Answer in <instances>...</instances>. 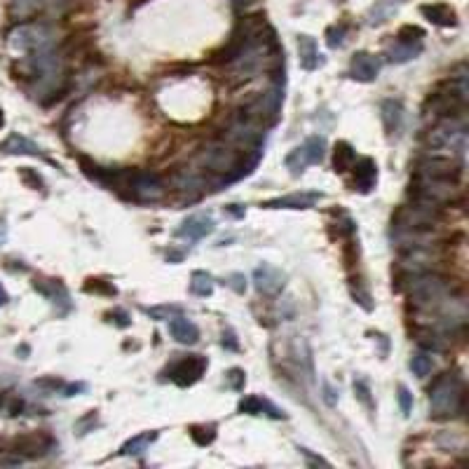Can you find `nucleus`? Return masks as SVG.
<instances>
[{
  "label": "nucleus",
  "mask_w": 469,
  "mask_h": 469,
  "mask_svg": "<svg viewBox=\"0 0 469 469\" xmlns=\"http://www.w3.org/2000/svg\"><path fill=\"white\" fill-rule=\"evenodd\" d=\"M399 406H401V411H404V415H411V411H413V394L408 392L404 385H399Z\"/></svg>",
  "instance_id": "30"
},
{
  "label": "nucleus",
  "mask_w": 469,
  "mask_h": 469,
  "mask_svg": "<svg viewBox=\"0 0 469 469\" xmlns=\"http://www.w3.org/2000/svg\"><path fill=\"white\" fill-rule=\"evenodd\" d=\"M422 52V43L420 40H404L399 38L397 43H394V47H390L387 50V59H390L392 64H406L411 62V59H415Z\"/></svg>",
  "instance_id": "16"
},
{
  "label": "nucleus",
  "mask_w": 469,
  "mask_h": 469,
  "mask_svg": "<svg viewBox=\"0 0 469 469\" xmlns=\"http://www.w3.org/2000/svg\"><path fill=\"white\" fill-rule=\"evenodd\" d=\"M10 47L19 52H43L52 47V31L47 24H22L10 33Z\"/></svg>",
  "instance_id": "2"
},
{
  "label": "nucleus",
  "mask_w": 469,
  "mask_h": 469,
  "mask_svg": "<svg viewBox=\"0 0 469 469\" xmlns=\"http://www.w3.org/2000/svg\"><path fill=\"white\" fill-rule=\"evenodd\" d=\"M33 289L43 293L45 298H50V303L59 307L62 312H69L71 310V298H69V291H66V286L62 284L59 279H36L33 281Z\"/></svg>",
  "instance_id": "9"
},
{
  "label": "nucleus",
  "mask_w": 469,
  "mask_h": 469,
  "mask_svg": "<svg viewBox=\"0 0 469 469\" xmlns=\"http://www.w3.org/2000/svg\"><path fill=\"white\" fill-rule=\"evenodd\" d=\"M326 158V139L324 136H310L300 148L291 150L286 158V167L291 169L293 176H300L307 164H321Z\"/></svg>",
  "instance_id": "3"
},
{
  "label": "nucleus",
  "mask_w": 469,
  "mask_h": 469,
  "mask_svg": "<svg viewBox=\"0 0 469 469\" xmlns=\"http://www.w3.org/2000/svg\"><path fill=\"white\" fill-rule=\"evenodd\" d=\"M239 413H246V415H270V418H274V420L284 418V413H281L277 406L270 404V401L263 399V397H244L242 401H239Z\"/></svg>",
  "instance_id": "15"
},
{
  "label": "nucleus",
  "mask_w": 469,
  "mask_h": 469,
  "mask_svg": "<svg viewBox=\"0 0 469 469\" xmlns=\"http://www.w3.org/2000/svg\"><path fill=\"white\" fill-rule=\"evenodd\" d=\"M223 347H227V350H239V345H237V340H234L232 331L223 333Z\"/></svg>",
  "instance_id": "34"
},
{
  "label": "nucleus",
  "mask_w": 469,
  "mask_h": 469,
  "mask_svg": "<svg viewBox=\"0 0 469 469\" xmlns=\"http://www.w3.org/2000/svg\"><path fill=\"white\" fill-rule=\"evenodd\" d=\"M158 439L155 432H146V434H139V437L130 439L127 444L120 448V453L122 455H134V458H139V455H144L146 451H148V446L153 444V441Z\"/></svg>",
  "instance_id": "22"
},
{
  "label": "nucleus",
  "mask_w": 469,
  "mask_h": 469,
  "mask_svg": "<svg viewBox=\"0 0 469 469\" xmlns=\"http://www.w3.org/2000/svg\"><path fill=\"white\" fill-rule=\"evenodd\" d=\"M190 437L195 439V444H200V446H206V444H211L214 439H216V427L214 425H195V427H190Z\"/></svg>",
  "instance_id": "25"
},
{
  "label": "nucleus",
  "mask_w": 469,
  "mask_h": 469,
  "mask_svg": "<svg viewBox=\"0 0 469 469\" xmlns=\"http://www.w3.org/2000/svg\"><path fill=\"white\" fill-rule=\"evenodd\" d=\"M47 448H50V439L38 437V434H31V437H24L22 441H17V453H24V455H29V458L43 455Z\"/></svg>",
  "instance_id": "21"
},
{
  "label": "nucleus",
  "mask_w": 469,
  "mask_h": 469,
  "mask_svg": "<svg viewBox=\"0 0 469 469\" xmlns=\"http://www.w3.org/2000/svg\"><path fill=\"white\" fill-rule=\"evenodd\" d=\"M94 284H87L85 286V291H97V293H102V291H106V293H111V296H115V286H104V281L102 279H92Z\"/></svg>",
  "instance_id": "32"
},
{
  "label": "nucleus",
  "mask_w": 469,
  "mask_h": 469,
  "mask_svg": "<svg viewBox=\"0 0 469 469\" xmlns=\"http://www.w3.org/2000/svg\"><path fill=\"white\" fill-rule=\"evenodd\" d=\"M418 343H420L422 350H427V352H441V350H446L444 338H441L439 333H432V331L422 333V336L418 338Z\"/></svg>",
  "instance_id": "26"
},
{
  "label": "nucleus",
  "mask_w": 469,
  "mask_h": 469,
  "mask_svg": "<svg viewBox=\"0 0 469 469\" xmlns=\"http://www.w3.org/2000/svg\"><path fill=\"white\" fill-rule=\"evenodd\" d=\"M225 211L230 214V216H234V218H242L244 216V206H239V204H227Z\"/></svg>",
  "instance_id": "37"
},
{
  "label": "nucleus",
  "mask_w": 469,
  "mask_h": 469,
  "mask_svg": "<svg viewBox=\"0 0 469 469\" xmlns=\"http://www.w3.org/2000/svg\"><path fill=\"white\" fill-rule=\"evenodd\" d=\"M354 169V190L359 192H371L378 181V164L371 158H361L357 164H352Z\"/></svg>",
  "instance_id": "13"
},
{
  "label": "nucleus",
  "mask_w": 469,
  "mask_h": 469,
  "mask_svg": "<svg viewBox=\"0 0 469 469\" xmlns=\"http://www.w3.org/2000/svg\"><path fill=\"white\" fill-rule=\"evenodd\" d=\"M430 408L434 418H455L465 411V385L458 375L446 373L430 387Z\"/></svg>",
  "instance_id": "1"
},
{
  "label": "nucleus",
  "mask_w": 469,
  "mask_h": 469,
  "mask_svg": "<svg viewBox=\"0 0 469 469\" xmlns=\"http://www.w3.org/2000/svg\"><path fill=\"white\" fill-rule=\"evenodd\" d=\"M214 218L209 216V214H192V216H188L183 223H181V227L176 230L178 237L183 239H192V242H197V239H204L206 234L214 232Z\"/></svg>",
  "instance_id": "8"
},
{
  "label": "nucleus",
  "mask_w": 469,
  "mask_h": 469,
  "mask_svg": "<svg viewBox=\"0 0 469 469\" xmlns=\"http://www.w3.org/2000/svg\"><path fill=\"white\" fill-rule=\"evenodd\" d=\"M300 453H303L305 458L312 462V465H324V467H331V462H326L324 458H317V455H312L310 451H307V448H300Z\"/></svg>",
  "instance_id": "33"
},
{
  "label": "nucleus",
  "mask_w": 469,
  "mask_h": 469,
  "mask_svg": "<svg viewBox=\"0 0 469 469\" xmlns=\"http://www.w3.org/2000/svg\"><path fill=\"white\" fill-rule=\"evenodd\" d=\"M146 314H148V317H153V319H172V317H176V314H181V307H176V305L148 307V310H146Z\"/></svg>",
  "instance_id": "27"
},
{
  "label": "nucleus",
  "mask_w": 469,
  "mask_h": 469,
  "mask_svg": "<svg viewBox=\"0 0 469 469\" xmlns=\"http://www.w3.org/2000/svg\"><path fill=\"white\" fill-rule=\"evenodd\" d=\"M0 153H5V155H33V158H43L47 162H52L38 144H33L31 139L22 136V134H10V136L0 144Z\"/></svg>",
  "instance_id": "11"
},
{
  "label": "nucleus",
  "mask_w": 469,
  "mask_h": 469,
  "mask_svg": "<svg viewBox=\"0 0 469 469\" xmlns=\"http://www.w3.org/2000/svg\"><path fill=\"white\" fill-rule=\"evenodd\" d=\"M108 317H115V324H118V326H122V328H125V326H130V317H127V314H125L122 310L111 312Z\"/></svg>",
  "instance_id": "35"
},
{
  "label": "nucleus",
  "mask_w": 469,
  "mask_h": 469,
  "mask_svg": "<svg viewBox=\"0 0 469 469\" xmlns=\"http://www.w3.org/2000/svg\"><path fill=\"white\" fill-rule=\"evenodd\" d=\"M227 286H232L234 291L237 293H244L246 291V281H244V274H239V272H234V274H230L227 277V281H225Z\"/></svg>",
  "instance_id": "31"
},
{
  "label": "nucleus",
  "mask_w": 469,
  "mask_h": 469,
  "mask_svg": "<svg viewBox=\"0 0 469 469\" xmlns=\"http://www.w3.org/2000/svg\"><path fill=\"white\" fill-rule=\"evenodd\" d=\"M321 200V192H293V195L267 200L263 202L265 209H310Z\"/></svg>",
  "instance_id": "12"
},
{
  "label": "nucleus",
  "mask_w": 469,
  "mask_h": 469,
  "mask_svg": "<svg viewBox=\"0 0 469 469\" xmlns=\"http://www.w3.org/2000/svg\"><path fill=\"white\" fill-rule=\"evenodd\" d=\"M354 162H357V155H354L352 146L345 144V141L336 144V150H333V167H336V172L338 174L350 172Z\"/></svg>",
  "instance_id": "19"
},
{
  "label": "nucleus",
  "mask_w": 469,
  "mask_h": 469,
  "mask_svg": "<svg viewBox=\"0 0 469 469\" xmlns=\"http://www.w3.org/2000/svg\"><path fill=\"white\" fill-rule=\"evenodd\" d=\"M326 43H328V47H333V50H336V47H340L345 43V29L343 26H333V29H328V33H326Z\"/></svg>",
  "instance_id": "29"
},
{
  "label": "nucleus",
  "mask_w": 469,
  "mask_h": 469,
  "mask_svg": "<svg viewBox=\"0 0 469 469\" xmlns=\"http://www.w3.org/2000/svg\"><path fill=\"white\" fill-rule=\"evenodd\" d=\"M415 176H427V178H439V181H455L458 183L462 176V164L453 158H441L430 155L422 158L415 164Z\"/></svg>",
  "instance_id": "4"
},
{
  "label": "nucleus",
  "mask_w": 469,
  "mask_h": 469,
  "mask_svg": "<svg viewBox=\"0 0 469 469\" xmlns=\"http://www.w3.org/2000/svg\"><path fill=\"white\" fill-rule=\"evenodd\" d=\"M411 368H413V373L418 375V378H425V375H430V373H432V368H434L432 354H430V352H418V354H413Z\"/></svg>",
  "instance_id": "24"
},
{
  "label": "nucleus",
  "mask_w": 469,
  "mask_h": 469,
  "mask_svg": "<svg viewBox=\"0 0 469 469\" xmlns=\"http://www.w3.org/2000/svg\"><path fill=\"white\" fill-rule=\"evenodd\" d=\"M298 55H300V66L305 71H317L324 64V59H321L317 50V43L310 36H298Z\"/></svg>",
  "instance_id": "17"
},
{
  "label": "nucleus",
  "mask_w": 469,
  "mask_h": 469,
  "mask_svg": "<svg viewBox=\"0 0 469 469\" xmlns=\"http://www.w3.org/2000/svg\"><path fill=\"white\" fill-rule=\"evenodd\" d=\"M253 286H256V291L263 293V296H277L286 286V274L281 272L279 267L263 263L253 270Z\"/></svg>",
  "instance_id": "7"
},
{
  "label": "nucleus",
  "mask_w": 469,
  "mask_h": 469,
  "mask_svg": "<svg viewBox=\"0 0 469 469\" xmlns=\"http://www.w3.org/2000/svg\"><path fill=\"white\" fill-rule=\"evenodd\" d=\"M380 73V59L368 55V52H357L350 62V76L359 83H373Z\"/></svg>",
  "instance_id": "10"
},
{
  "label": "nucleus",
  "mask_w": 469,
  "mask_h": 469,
  "mask_svg": "<svg viewBox=\"0 0 469 469\" xmlns=\"http://www.w3.org/2000/svg\"><path fill=\"white\" fill-rule=\"evenodd\" d=\"M190 291L195 293V296H211L214 293V277L209 272H192V279H190Z\"/></svg>",
  "instance_id": "23"
},
{
  "label": "nucleus",
  "mask_w": 469,
  "mask_h": 469,
  "mask_svg": "<svg viewBox=\"0 0 469 469\" xmlns=\"http://www.w3.org/2000/svg\"><path fill=\"white\" fill-rule=\"evenodd\" d=\"M354 390H357L359 399L364 401L366 406H371V399H368V390H366V385H364V383H354Z\"/></svg>",
  "instance_id": "36"
},
{
  "label": "nucleus",
  "mask_w": 469,
  "mask_h": 469,
  "mask_svg": "<svg viewBox=\"0 0 469 469\" xmlns=\"http://www.w3.org/2000/svg\"><path fill=\"white\" fill-rule=\"evenodd\" d=\"M422 15L437 26H455L458 24V17H455V12L448 8V5H425V8H422Z\"/></svg>",
  "instance_id": "18"
},
{
  "label": "nucleus",
  "mask_w": 469,
  "mask_h": 469,
  "mask_svg": "<svg viewBox=\"0 0 469 469\" xmlns=\"http://www.w3.org/2000/svg\"><path fill=\"white\" fill-rule=\"evenodd\" d=\"M8 303V293H5V289L0 286V305H5Z\"/></svg>",
  "instance_id": "38"
},
{
  "label": "nucleus",
  "mask_w": 469,
  "mask_h": 469,
  "mask_svg": "<svg viewBox=\"0 0 469 469\" xmlns=\"http://www.w3.org/2000/svg\"><path fill=\"white\" fill-rule=\"evenodd\" d=\"M401 118H404V108H401V104L394 102V99H387V102L383 104V122H385L387 134H394L399 130Z\"/></svg>",
  "instance_id": "20"
},
{
  "label": "nucleus",
  "mask_w": 469,
  "mask_h": 469,
  "mask_svg": "<svg viewBox=\"0 0 469 469\" xmlns=\"http://www.w3.org/2000/svg\"><path fill=\"white\" fill-rule=\"evenodd\" d=\"M169 333L181 345H195L200 340V328L188 317H181V314L169 319Z\"/></svg>",
  "instance_id": "14"
},
{
  "label": "nucleus",
  "mask_w": 469,
  "mask_h": 469,
  "mask_svg": "<svg viewBox=\"0 0 469 469\" xmlns=\"http://www.w3.org/2000/svg\"><path fill=\"white\" fill-rule=\"evenodd\" d=\"M206 371V357H200V354H190V357L178 359L176 364L169 368V378L178 387H190L195 385L200 378Z\"/></svg>",
  "instance_id": "6"
},
{
  "label": "nucleus",
  "mask_w": 469,
  "mask_h": 469,
  "mask_svg": "<svg viewBox=\"0 0 469 469\" xmlns=\"http://www.w3.org/2000/svg\"><path fill=\"white\" fill-rule=\"evenodd\" d=\"M130 197L139 200V202H155L164 195V186L160 176L148 172H134L130 174V183H127Z\"/></svg>",
  "instance_id": "5"
},
{
  "label": "nucleus",
  "mask_w": 469,
  "mask_h": 469,
  "mask_svg": "<svg viewBox=\"0 0 469 469\" xmlns=\"http://www.w3.org/2000/svg\"><path fill=\"white\" fill-rule=\"evenodd\" d=\"M5 125V118H3V108H0V127Z\"/></svg>",
  "instance_id": "39"
},
{
  "label": "nucleus",
  "mask_w": 469,
  "mask_h": 469,
  "mask_svg": "<svg viewBox=\"0 0 469 469\" xmlns=\"http://www.w3.org/2000/svg\"><path fill=\"white\" fill-rule=\"evenodd\" d=\"M225 385L230 387V390H242L244 387V371L242 368H230V371L225 373Z\"/></svg>",
  "instance_id": "28"
}]
</instances>
